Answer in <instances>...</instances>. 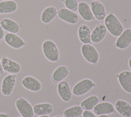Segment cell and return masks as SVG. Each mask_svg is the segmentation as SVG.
<instances>
[{"mask_svg":"<svg viewBox=\"0 0 131 117\" xmlns=\"http://www.w3.org/2000/svg\"><path fill=\"white\" fill-rule=\"evenodd\" d=\"M77 34L80 41L83 44H90L91 42V31L90 27L85 25H81L78 29Z\"/></svg>","mask_w":131,"mask_h":117,"instance_id":"cell-21","label":"cell"},{"mask_svg":"<svg viewBox=\"0 0 131 117\" xmlns=\"http://www.w3.org/2000/svg\"><path fill=\"white\" fill-rule=\"evenodd\" d=\"M104 25L109 33L115 37H118L123 31L124 27L118 18L114 14H107L104 19Z\"/></svg>","mask_w":131,"mask_h":117,"instance_id":"cell-1","label":"cell"},{"mask_svg":"<svg viewBox=\"0 0 131 117\" xmlns=\"http://www.w3.org/2000/svg\"><path fill=\"white\" fill-rule=\"evenodd\" d=\"M5 36V31L0 24V42L4 38Z\"/></svg>","mask_w":131,"mask_h":117,"instance_id":"cell-29","label":"cell"},{"mask_svg":"<svg viewBox=\"0 0 131 117\" xmlns=\"http://www.w3.org/2000/svg\"><path fill=\"white\" fill-rule=\"evenodd\" d=\"M42 51L45 57L51 62H57L59 58V51L54 42L51 40H45L42 44Z\"/></svg>","mask_w":131,"mask_h":117,"instance_id":"cell-2","label":"cell"},{"mask_svg":"<svg viewBox=\"0 0 131 117\" xmlns=\"http://www.w3.org/2000/svg\"><path fill=\"white\" fill-rule=\"evenodd\" d=\"M17 4L13 0H4L0 2V14H10L17 9Z\"/></svg>","mask_w":131,"mask_h":117,"instance_id":"cell-23","label":"cell"},{"mask_svg":"<svg viewBox=\"0 0 131 117\" xmlns=\"http://www.w3.org/2000/svg\"><path fill=\"white\" fill-rule=\"evenodd\" d=\"M90 7L94 17L99 21L104 20L106 16V10L104 6L102 3L98 1H93Z\"/></svg>","mask_w":131,"mask_h":117,"instance_id":"cell-13","label":"cell"},{"mask_svg":"<svg viewBox=\"0 0 131 117\" xmlns=\"http://www.w3.org/2000/svg\"><path fill=\"white\" fill-rule=\"evenodd\" d=\"M4 39L7 45L13 49H18L26 45L25 41L16 33L8 32L5 34Z\"/></svg>","mask_w":131,"mask_h":117,"instance_id":"cell-8","label":"cell"},{"mask_svg":"<svg viewBox=\"0 0 131 117\" xmlns=\"http://www.w3.org/2000/svg\"><path fill=\"white\" fill-rule=\"evenodd\" d=\"M78 117H83L82 116H81V115H80V116H78Z\"/></svg>","mask_w":131,"mask_h":117,"instance_id":"cell-36","label":"cell"},{"mask_svg":"<svg viewBox=\"0 0 131 117\" xmlns=\"http://www.w3.org/2000/svg\"><path fill=\"white\" fill-rule=\"evenodd\" d=\"M117 111L123 117H129L131 115V105L123 100H118L115 104Z\"/></svg>","mask_w":131,"mask_h":117,"instance_id":"cell-20","label":"cell"},{"mask_svg":"<svg viewBox=\"0 0 131 117\" xmlns=\"http://www.w3.org/2000/svg\"><path fill=\"white\" fill-rule=\"evenodd\" d=\"M128 66L130 68V69H131V57L128 60Z\"/></svg>","mask_w":131,"mask_h":117,"instance_id":"cell-32","label":"cell"},{"mask_svg":"<svg viewBox=\"0 0 131 117\" xmlns=\"http://www.w3.org/2000/svg\"><path fill=\"white\" fill-rule=\"evenodd\" d=\"M34 114L40 116L49 115L53 111V106L49 103H42L36 104L33 107Z\"/></svg>","mask_w":131,"mask_h":117,"instance_id":"cell-24","label":"cell"},{"mask_svg":"<svg viewBox=\"0 0 131 117\" xmlns=\"http://www.w3.org/2000/svg\"><path fill=\"white\" fill-rule=\"evenodd\" d=\"M99 103V98L97 95H93L83 100L80 103V106L84 110H91Z\"/></svg>","mask_w":131,"mask_h":117,"instance_id":"cell-25","label":"cell"},{"mask_svg":"<svg viewBox=\"0 0 131 117\" xmlns=\"http://www.w3.org/2000/svg\"><path fill=\"white\" fill-rule=\"evenodd\" d=\"M83 109L79 105H75L64 110L62 114L65 117H78L82 114Z\"/></svg>","mask_w":131,"mask_h":117,"instance_id":"cell-26","label":"cell"},{"mask_svg":"<svg viewBox=\"0 0 131 117\" xmlns=\"http://www.w3.org/2000/svg\"><path fill=\"white\" fill-rule=\"evenodd\" d=\"M70 70L65 66H59L53 71L52 74V79L55 83L60 82L66 79L69 74Z\"/></svg>","mask_w":131,"mask_h":117,"instance_id":"cell-22","label":"cell"},{"mask_svg":"<svg viewBox=\"0 0 131 117\" xmlns=\"http://www.w3.org/2000/svg\"><path fill=\"white\" fill-rule=\"evenodd\" d=\"M16 82V77L14 74H9L6 75L3 79L1 90L2 94L5 96L11 95L13 91Z\"/></svg>","mask_w":131,"mask_h":117,"instance_id":"cell-6","label":"cell"},{"mask_svg":"<svg viewBox=\"0 0 131 117\" xmlns=\"http://www.w3.org/2000/svg\"><path fill=\"white\" fill-rule=\"evenodd\" d=\"M0 117H9V116L7 113L1 112L0 113Z\"/></svg>","mask_w":131,"mask_h":117,"instance_id":"cell-31","label":"cell"},{"mask_svg":"<svg viewBox=\"0 0 131 117\" xmlns=\"http://www.w3.org/2000/svg\"><path fill=\"white\" fill-rule=\"evenodd\" d=\"M80 50L83 57L88 62L92 64L98 63L99 60V54L94 46L91 44H83Z\"/></svg>","mask_w":131,"mask_h":117,"instance_id":"cell-3","label":"cell"},{"mask_svg":"<svg viewBox=\"0 0 131 117\" xmlns=\"http://www.w3.org/2000/svg\"><path fill=\"white\" fill-rule=\"evenodd\" d=\"M114 111V105L108 102L99 103L93 109L94 113L97 115H108L113 113Z\"/></svg>","mask_w":131,"mask_h":117,"instance_id":"cell-17","label":"cell"},{"mask_svg":"<svg viewBox=\"0 0 131 117\" xmlns=\"http://www.w3.org/2000/svg\"><path fill=\"white\" fill-rule=\"evenodd\" d=\"M54 117H65V116H61V115H56V116H54Z\"/></svg>","mask_w":131,"mask_h":117,"instance_id":"cell-35","label":"cell"},{"mask_svg":"<svg viewBox=\"0 0 131 117\" xmlns=\"http://www.w3.org/2000/svg\"><path fill=\"white\" fill-rule=\"evenodd\" d=\"M57 90L60 99L65 102H69L72 98V93L69 84L66 81H62L57 85Z\"/></svg>","mask_w":131,"mask_h":117,"instance_id":"cell-10","label":"cell"},{"mask_svg":"<svg viewBox=\"0 0 131 117\" xmlns=\"http://www.w3.org/2000/svg\"><path fill=\"white\" fill-rule=\"evenodd\" d=\"M18 117H23V116H18Z\"/></svg>","mask_w":131,"mask_h":117,"instance_id":"cell-37","label":"cell"},{"mask_svg":"<svg viewBox=\"0 0 131 117\" xmlns=\"http://www.w3.org/2000/svg\"><path fill=\"white\" fill-rule=\"evenodd\" d=\"M107 29L102 23L97 25L91 32V42L94 44L101 42L105 37L107 33Z\"/></svg>","mask_w":131,"mask_h":117,"instance_id":"cell-12","label":"cell"},{"mask_svg":"<svg viewBox=\"0 0 131 117\" xmlns=\"http://www.w3.org/2000/svg\"><path fill=\"white\" fill-rule=\"evenodd\" d=\"M95 87L92 80L84 79L77 83L73 87L72 93L76 96H80L87 93Z\"/></svg>","mask_w":131,"mask_h":117,"instance_id":"cell-4","label":"cell"},{"mask_svg":"<svg viewBox=\"0 0 131 117\" xmlns=\"http://www.w3.org/2000/svg\"><path fill=\"white\" fill-rule=\"evenodd\" d=\"M129 117H131V115H130V116H129Z\"/></svg>","mask_w":131,"mask_h":117,"instance_id":"cell-38","label":"cell"},{"mask_svg":"<svg viewBox=\"0 0 131 117\" xmlns=\"http://www.w3.org/2000/svg\"><path fill=\"white\" fill-rule=\"evenodd\" d=\"M0 24L4 31L9 33H17L20 29V27L18 23L10 18L2 19L0 22Z\"/></svg>","mask_w":131,"mask_h":117,"instance_id":"cell-18","label":"cell"},{"mask_svg":"<svg viewBox=\"0 0 131 117\" xmlns=\"http://www.w3.org/2000/svg\"><path fill=\"white\" fill-rule=\"evenodd\" d=\"M3 1H4V0H3Z\"/></svg>","mask_w":131,"mask_h":117,"instance_id":"cell-39","label":"cell"},{"mask_svg":"<svg viewBox=\"0 0 131 117\" xmlns=\"http://www.w3.org/2000/svg\"><path fill=\"white\" fill-rule=\"evenodd\" d=\"M77 11L80 17L85 21L90 22L94 18L90 6L85 2H81L78 4Z\"/></svg>","mask_w":131,"mask_h":117,"instance_id":"cell-16","label":"cell"},{"mask_svg":"<svg viewBox=\"0 0 131 117\" xmlns=\"http://www.w3.org/2000/svg\"><path fill=\"white\" fill-rule=\"evenodd\" d=\"M58 10L57 8L52 6L46 7L42 11L40 14V20L41 22L45 24L51 23L57 15Z\"/></svg>","mask_w":131,"mask_h":117,"instance_id":"cell-19","label":"cell"},{"mask_svg":"<svg viewBox=\"0 0 131 117\" xmlns=\"http://www.w3.org/2000/svg\"><path fill=\"white\" fill-rule=\"evenodd\" d=\"M118 80L122 88L127 93H131V71L121 72L118 75Z\"/></svg>","mask_w":131,"mask_h":117,"instance_id":"cell-15","label":"cell"},{"mask_svg":"<svg viewBox=\"0 0 131 117\" xmlns=\"http://www.w3.org/2000/svg\"><path fill=\"white\" fill-rule=\"evenodd\" d=\"M57 15L60 20L70 24H76L79 21L78 15L67 8H62L58 10Z\"/></svg>","mask_w":131,"mask_h":117,"instance_id":"cell-7","label":"cell"},{"mask_svg":"<svg viewBox=\"0 0 131 117\" xmlns=\"http://www.w3.org/2000/svg\"><path fill=\"white\" fill-rule=\"evenodd\" d=\"M16 108L23 117H33L34 113L32 105L26 99L20 97L15 101Z\"/></svg>","mask_w":131,"mask_h":117,"instance_id":"cell-5","label":"cell"},{"mask_svg":"<svg viewBox=\"0 0 131 117\" xmlns=\"http://www.w3.org/2000/svg\"><path fill=\"white\" fill-rule=\"evenodd\" d=\"M64 4L66 8L69 10L74 11L77 9L78 3L77 0H64Z\"/></svg>","mask_w":131,"mask_h":117,"instance_id":"cell-27","label":"cell"},{"mask_svg":"<svg viewBox=\"0 0 131 117\" xmlns=\"http://www.w3.org/2000/svg\"><path fill=\"white\" fill-rule=\"evenodd\" d=\"M21 84L25 88L34 92L39 91L42 87L38 80L30 75L24 77L21 81Z\"/></svg>","mask_w":131,"mask_h":117,"instance_id":"cell-11","label":"cell"},{"mask_svg":"<svg viewBox=\"0 0 131 117\" xmlns=\"http://www.w3.org/2000/svg\"><path fill=\"white\" fill-rule=\"evenodd\" d=\"M98 117H110L108 115H99Z\"/></svg>","mask_w":131,"mask_h":117,"instance_id":"cell-33","label":"cell"},{"mask_svg":"<svg viewBox=\"0 0 131 117\" xmlns=\"http://www.w3.org/2000/svg\"><path fill=\"white\" fill-rule=\"evenodd\" d=\"M1 63L4 71L8 73L16 74L21 71L20 65L18 62L7 57H3L1 60Z\"/></svg>","mask_w":131,"mask_h":117,"instance_id":"cell-9","label":"cell"},{"mask_svg":"<svg viewBox=\"0 0 131 117\" xmlns=\"http://www.w3.org/2000/svg\"><path fill=\"white\" fill-rule=\"evenodd\" d=\"M131 44V29L127 28L118 37L115 44L117 48L125 49Z\"/></svg>","mask_w":131,"mask_h":117,"instance_id":"cell-14","label":"cell"},{"mask_svg":"<svg viewBox=\"0 0 131 117\" xmlns=\"http://www.w3.org/2000/svg\"><path fill=\"white\" fill-rule=\"evenodd\" d=\"M83 117H96V115L91 110H84L82 113Z\"/></svg>","mask_w":131,"mask_h":117,"instance_id":"cell-28","label":"cell"},{"mask_svg":"<svg viewBox=\"0 0 131 117\" xmlns=\"http://www.w3.org/2000/svg\"><path fill=\"white\" fill-rule=\"evenodd\" d=\"M3 73H4V70L2 65L1 60H0V77L3 75Z\"/></svg>","mask_w":131,"mask_h":117,"instance_id":"cell-30","label":"cell"},{"mask_svg":"<svg viewBox=\"0 0 131 117\" xmlns=\"http://www.w3.org/2000/svg\"><path fill=\"white\" fill-rule=\"evenodd\" d=\"M38 117H50V116L49 115H43L39 116Z\"/></svg>","mask_w":131,"mask_h":117,"instance_id":"cell-34","label":"cell"}]
</instances>
